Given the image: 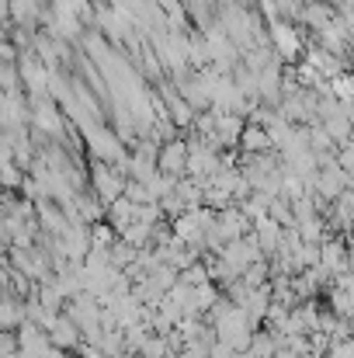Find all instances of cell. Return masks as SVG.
I'll list each match as a JSON object with an SVG mask.
<instances>
[{"mask_svg":"<svg viewBox=\"0 0 354 358\" xmlns=\"http://www.w3.org/2000/svg\"><path fill=\"white\" fill-rule=\"evenodd\" d=\"M299 17L320 31V28H327V24H330V7H327V3H309V7H302V10H299Z\"/></svg>","mask_w":354,"mask_h":358,"instance_id":"7a4b0ae2","label":"cell"},{"mask_svg":"<svg viewBox=\"0 0 354 358\" xmlns=\"http://www.w3.org/2000/svg\"><path fill=\"white\" fill-rule=\"evenodd\" d=\"M334 87H337V94H341V98H348V91H351V80H348V77H337V80H334Z\"/></svg>","mask_w":354,"mask_h":358,"instance_id":"277c9868","label":"cell"},{"mask_svg":"<svg viewBox=\"0 0 354 358\" xmlns=\"http://www.w3.org/2000/svg\"><path fill=\"white\" fill-rule=\"evenodd\" d=\"M243 3H246V0H243Z\"/></svg>","mask_w":354,"mask_h":358,"instance_id":"5b68a950","label":"cell"},{"mask_svg":"<svg viewBox=\"0 0 354 358\" xmlns=\"http://www.w3.org/2000/svg\"><path fill=\"white\" fill-rule=\"evenodd\" d=\"M243 143H246L250 150H260V146H267V143H271V136H264V132L250 129V132H243Z\"/></svg>","mask_w":354,"mask_h":358,"instance_id":"3957f363","label":"cell"},{"mask_svg":"<svg viewBox=\"0 0 354 358\" xmlns=\"http://www.w3.org/2000/svg\"><path fill=\"white\" fill-rule=\"evenodd\" d=\"M271 52H278L281 59H295L302 52V38L288 21H274L271 24Z\"/></svg>","mask_w":354,"mask_h":358,"instance_id":"6da1fadb","label":"cell"}]
</instances>
